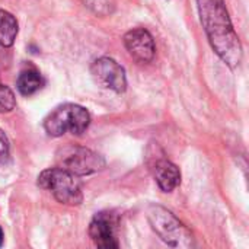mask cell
I'll return each instance as SVG.
<instances>
[{"instance_id": "6da1fadb", "label": "cell", "mask_w": 249, "mask_h": 249, "mask_svg": "<svg viewBox=\"0 0 249 249\" xmlns=\"http://www.w3.org/2000/svg\"><path fill=\"white\" fill-rule=\"evenodd\" d=\"M201 23L212 48L232 69L242 61V45L231 22L225 0H197Z\"/></svg>"}, {"instance_id": "7a4b0ae2", "label": "cell", "mask_w": 249, "mask_h": 249, "mask_svg": "<svg viewBox=\"0 0 249 249\" xmlns=\"http://www.w3.org/2000/svg\"><path fill=\"white\" fill-rule=\"evenodd\" d=\"M147 220L156 235L169 247L174 248H193V233L179 222L169 210L160 206H150L147 210Z\"/></svg>"}, {"instance_id": "3957f363", "label": "cell", "mask_w": 249, "mask_h": 249, "mask_svg": "<svg viewBox=\"0 0 249 249\" xmlns=\"http://www.w3.org/2000/svg\"><path fill=\"white\" fill-rule=\"evenodd\" d=\"M90 115L86 108L77 104H63L53 109L44 120V130L51 137H60L66 133L80 136L88 130Z\"/></svg>"}, {"instance_id": "277c9868", "label": "cell", "mask_w": 249, "mask_h": 249, "mask_svg": "<svg viewBox=\"0 0 249 249\" xmlns=\"http://www.w3.org/2000/svg\"><path fill=\"white\" fill-rule=\"evenodd\" d=\"M38 185L50 191L58 203L77 206L83 200L82 184L79 178L63 169V168H50L39 174Z\"/></svg>"}, {"instance_id": "5b68a950", "label": "cell", "mask_w": 249, "mask_h": 249, "mask_svg": "<svg viewBox=\"0 0 249 249\" xmlns=\"http://www.w3.org/2000/svg\"><path fill=\"white\" fill-rule=\"evenodd\" d=\"M60 159V168L74 174L76 177H85L101 171L105 166V160L98 153L86 147L69 146L63 149Z\"/></svg>"}, {"instance_id": "8992f818", "label": "cell", "mask_w": 249, "mask_h": 249, "mask_svg": "<svg viewBox=\"0 0 249 249\" xmlns=\"http://www.w3.org/2000/svg\"><path fill=\"white\" fill-rule=\"evenodd\" d=\"M90 74L93 80L105 89L121 93L127 89L125 70L115 60L109 57H101L90 66Z\"/></svg>"}, {"instance_id": "52a82bcc", "label": "cell", "mask_w": 249, "mask_h": 249, "mask_svg": "<svg viewBox=\"0 0 249 249\" xmlns=\"http://www.w3.org/2000/svg\"><path fill=\"white\" fill-rule=\"evenodd\" d=\"M124 45L128 54L139 63H150L155 58V41L144 28H136L124 35Z\"/></svg>"}, {"instance_id": "ba28073f", "label": "cell", "mask_w": 249, "mask_h": 249, "mask_svg": "<svg viewBox=\"0 0 249 249\" xmlns=\"http://www.w3.org/2000/svg\"><path fill=\"white\" fill-rule=\"evenodd\" d=\"M89 236L98 248H118L114 216L107 212L96 213L89 225Z\"/></svg>"}, {"instance_id": "9c48e42d", "label": "cell", "mask_w": 249, "mask_h": 249, "mask_svg": "<svg viewBox=\"0 0 249 249\" xmlns=\"http://www.w3.org/2000/svg\"><path fill=\"white\" fill-rule=\"evenodd\" d=\"M152 172L159 188L165 193H172L181 184V172L178 166L168 159H158L152 166Z\"/></svg>"}, {"instance_id": "30bf717a", "label": "cell", "mask_w": 249, "mask_h": 249, "mask_svg": "<svg viewBox=\"0 0 249 249\" xmlns=\"http://www.w3.org/2000/svg\"><path fill=\"white\" fill-rule=\"evenodd\" d=\"M44 85V79L39 74V71L36 69H25L20 71L16 86L18 90L23 95V96H31L35 92H38Z\"/></svg>"}, {"instance_id": "8fae6325", "label": "cell", "mask_w": 249, "mask_h": 249, "mask_svg": "<svg viewBox=\"0 0 249 249\" xmlns=\"http://www.w3.org/2000/svg\"><path fill=\"white\" fill-rule=\"evenodd\" d=\"M19 32V25L16 18L7 12L0 10V45L4 48H9L15 44V39Z\"/></svg>"}, {"instance_id": "7c38bea8", "label": "cell", "mask_w": 249, "mask_h": 249, "mask_svg": "<svg viewBox=\"0 0 249 249\" xmlns=\"http://www.w3.org/2000/svg\"><path fill=\"white\" fill-rule=\"evenodd\" d=\"M80 1L98 16H108L114 10V0H80Z\"/></svg>"}, {"instance_id": "4fadbf2b", "label": "cell", "mask_w": 249, "mask_h": 249, "mask_svg": "<svg viewBox=\"0 0 249 249\" xmlns=\"http://www.w3.org/2000/svg\"><path fill=\"white\" fill-rule=\"evenodd\" d=\"M16 107V98L13 90L0 83V112H10Z\"/></svg>"}, {"instance_id": "5bb4252c", "label": "cell", "mask_w": 249, "mask_h": 249, "mask_svg": "<svg viewBox=\"0 0 249 249\" xmlns=\"http://www.w3.org/2000/svg\"><path fill=\"white\" fill-rule=\"evenodd\" d=\"M10 158V146H9V140L4 134V131L0 128V165L7 163Z\"/></svg>"}, {"instance_id": "9a60e30c", "label": "cell", "mask_w": 249, "mask_h": 249, "mask_svg": "<svg viewBox=\"0 0 249 249\" xmlns=\"http://www.w3.org/2000/svg\"><path fill=\"white\" fill-rule=\"evenodd\" d=\"M3 239H4V235H3V231H1V228H0V247L3 245Z\"/></svg>"}]
</instances>
